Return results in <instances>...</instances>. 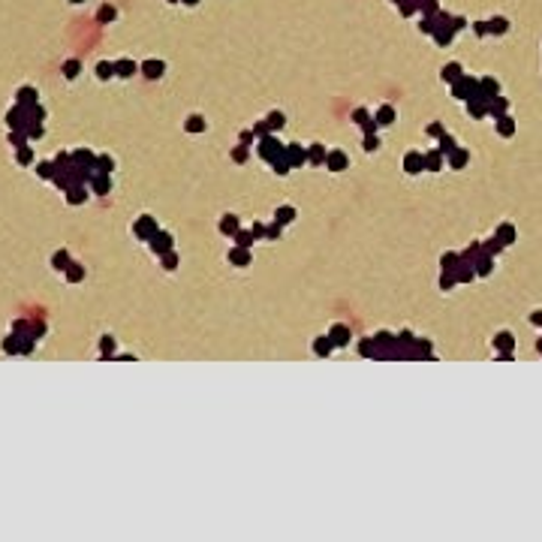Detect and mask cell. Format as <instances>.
<instances>
[{"mask_svg":"<svg viewBox=\"0 0 542 542\" xmlns=\"http://www.w3.org/2000/svg\"><path fill=\"white\" fill-rule=\"evenodd\" d=\"M232 262H235V265H244V262H247V253H244V250H238V253H235V259H232Z\"/></svg>","mask_w":542,"mask_h":542,"instance_id":"1","label":"cell"}]
</instances>
